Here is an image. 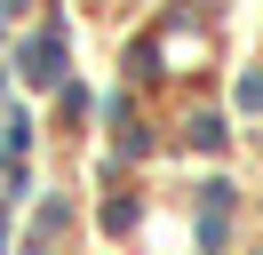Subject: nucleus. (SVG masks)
<instances>
[{"instance_id":"f257e3e1","label":"nucleus","mask_w":263,"mask_h":255,"mask_svg":"<svg viewBox=\"0 0 263 255\" xmlns=\"http://www.w3.org/2000/svg\"><path fill=\"white\" fill-rule=\"evenodd\" d=\"M24 80H32V88H56V80H64V40H32L24 48Z\"/></svg>"},{"instance_id":"f03ea898","label":"nucleus","mask_w":263,"mask_h":255,"mask_svg":"<svg viewBox=\"0 0 263 255\" xmlns=\"http://www.w3.org/2000/svg\"><path fill=\"white\" fill-rule=\"evenodd\" d=\"M239 104H247V112H263V72H247V80H239Z\"/></svg>"}]
</instances>
